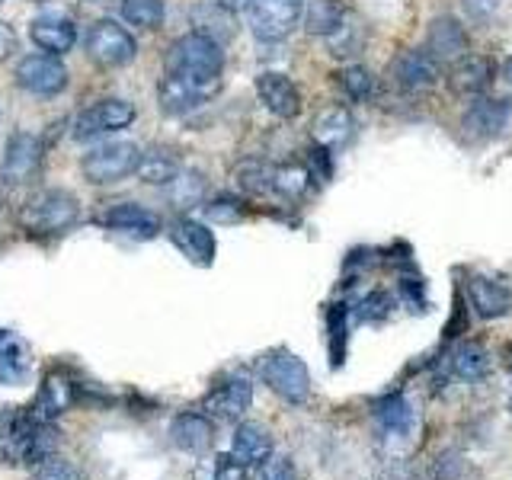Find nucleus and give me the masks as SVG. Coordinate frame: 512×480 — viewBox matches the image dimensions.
<instances>
[{"label": "nucleus", "mask_w": 512, "mask_h": 480, "mask_svg": "<svg viewBox=\"0 0 512 480\" xmlns=\"http://www.w3.org/2000/svg\"><path fill=\"white\" fill-rule=\"evenodd\" d=\"M122 20L138 29L164 26V0H122Z\"/></svg>", "instance_id": "obj_35"}, {"label": "nucleus", "mask_w": 512, "mask_h": 480, "mask_svg": "<svg viewBox=\"0 0 512 480\" xmlns=\"http://www.w3.org/2000/svg\"><path fill=\"white\" fill-rule=\"evenodd\" d=\"M253 404V381L250 375H234L202 400V413L212 423H240Z\"/></svg>", "instance_id": "obj_12"}, {"label": "nucleus", "mask_w": 512, "mask_h": 480, "mask_svg": "<svg viewBox=\"0 0 512 480\" xmlns=\"http://www.w3.org/2000/svg\"><path fill=\"white\" fill-rule=\"evenodd\" d=\"M170 442L180 448V452L202 458V455H208V448L215 442V423L196 410L176 413L170 423Z\"/></svg>", "instance_id": "obj_17"}, {"label": "nucleus", "mask_w": 512, "mask_h": 480, "mask_svg": "<svg viewBox=\"0 0 512 480\" xmlns=\"http://www.w3.org/2000/svg\"><path fill=\"white\" fill-rule=\"evenodd\" d=\"M180 157L173 151H164V148H154V151H144L141 160H138V180L148 183V186H170L173 176L180 173Z\"/></svg>", "instance_id": "obj_30"}, {"label": "nucleus", "mask_w": 512, "mask_h": 480, "mask_svg": "<svg viewBox=\"0 0 512 480\" xmlns=\"http://www.w3.org/2000/svg\"><path fill=\"white\" fill-rule=\"evenodd\" d=\"M42 160H45L42 138H36L32 132H16L7 141L4 164H0V180L10 183V186L32 183L42 170Z\"/></svg>", "instance_id": "obj_10"}, {"label": "nucleus", "mask_w": 512, "mask_h": 480, "mask_svg": "<svg viewBox=\"0 0 512 480\" xmlns=\"http://www.w3.org/2000/svg\"><path fill=\"white\" fill-rule=\"evenodd\" d=\"M87 55L100 68H128L138 55V42L132 39V32L119 26L116 20H100L90 26L87 36Z\"/></svg>", "instance_id": "obj_6"}, {"label": "nucleus", "mask_w": 512, "mask_h": 480, "mask_svg": "<svg viewBox=\"0 0 512 480\" xmlns=\"http://www.w3.org/2000/svg\"><path fill=\"white\" fill-rule=\"evenodd\" d=\"M468 32L461 29L458 20H452V16H439V20H432L429 26V36H426V55L432 58L442 68H452L455 61H461L464 55H468Z\"/></svg>", "instance_id": "obj_15"}, {"label": "nucleus", "mask_w": 512, "mask_h": 480, "mask_svg": "<svg viewBox=\"0 0 512 480\" xmlns=\"http://www.w3.org/2000/svg\"><path fill=\"white\" fill-rule=\"evenodd\" d=\"M352 128H356V119H352V112L346 106H327L314 116L311 138L317 141V148L340 151L343 144L352 138Z\"/></svg>", "instance_id": "obj_22"}, {"label": "nucleus", "mask_w": 512, "mask_h": 480, "mask_svg": "<svg viewBox=\"0 0 512 480\" xmlns=\"http://www.w3.org/2000/svg\"><path fill=\"white\" fill-rule=\"evenodd\" d=\"M247 471L240 461L231 458V452H221L199 461V468L192 471V480H247Z\"/></svg>", "instance_id": "obj_33"}, {"label": "nucleus", "mask_w": 512, "mask_h": 480, "mask_svg": "<svg viewBox=\"0 0 512 480\" xmlns=\"http://www.w3.org/2000/svg\"><path fill=\"white\" fill-rule=\"evenodd\" d=\"M506 119H509V106L503 100H477L468 106L461 119V132L468 138H496L506 128Z\"/></svg>", "instance_id": "obj_23"}, {"label": "nucleus", "mask_w": 512, "mask_h": 480, "mask_svg": "<svg viewBox=\"0 0 512 480\" xmlns=\"http://www.w3.org/2000/svg\"><path fill=\"white\" fill-rule=\"evenodd\" d=\"M256 96L260 103L272 112L276 119H295L301 112V93L292 84V77H285L279 71H263L256 77Z\"/></svg>", "instance_id": "obj_16"}, {"label": "nucleus", "mask_w": 512, "mask_h": 480, "mask_svg": "<svg viewBox=\"0 0 512 480\" xmlns=\"http://www.w3.org/2000/svg\"><path fill=\"white\" fill-rule=\"evenodd\" d=\"M29 36L32 42H36L45 55H68L74 42H77V26L74 20H68V16L61 13H42L36 16V20L29 23Z\"/></svg>", "instance_id": "obj_20"}, {"label": "nucleus", "mask_w": 512, "mask_h": 480, "mask_svg": "<svg viewBox=\"0 0 512 480\" xmlns=\"http://www.w3.org/2000/svg\"><path fill=\"white\" fill-rule=\"evenodd\" d=\"M330 42V55L333 58H349V55H359L362 48V29L356 23H349V16L343 20V26L333 32V36H327Z\"/></svg>", "instance_id": "obj_38"}, {"label": "nucleus", "mask_w": 512, "mask_h": 480, "mask_svg": "<svg viewBox=\"0 0 512 480\" xmlns=\"http://www.w3.org/2000/svg\"><path fill=\"white\" fill-rule=\"evenodd\" d=\"M468 295H471L474 311L484 320H496V317L509 314V308H512V295L500 282H493L487 276H474L468 282Z\"/></svg>", "instance_id": "obj_28"}, {"label": "nucleus", "mask_w": 512, "mask_h": 480, "mask_svg": "<svg viewBox=\"0 0 512 480\" xmlns=\"http://www.w3.org/2000/svg\"><path fill=\"white\" fill-rule=\"evenodd\" d=\"M448 372L458 381H480L490 372V356L477 343H461L452 356H448Z\"/></svg>", "instance_id": "obj_31"}, {"label": "nucleus", "mask_w": 512, "mask_h": 480, "mask_svg": "<svg viewBox=\"0 0 512 480\" xmlns=\"http://www.w3.org/2000/svg\"><path fill=\"white\" fill-rule=\"evenodd\" d=\"M29 368H32V352H29L26 340L0 330V384H4V388H13V384L26 381Z\"/></svg>", "instance_id": "obj_27"}, {"label": "nucleus", "mask_w": 512, "mask_h": 480, "mask_svg": "<svg viewBox=\"0 0 512 480\" xmlns=\"http://www.w3.org/2000/svg\"><path fill=\"white\" fill-rule=\"evenodd\" d=\"M506 365L512 368V346H509V352H506Z\"/></svg>", "instance_id": "obj_48"}, {"label": "nucleus", "mask_w": 512, "mask_h": 480, "mask_svg": "<svg viewBox=\"0 0 512 480\" xmlns=\"http://www.w3.org/2000/svg\"><path fill=\"white\" fill-rule=\"evenodd\" d=\"M135 122V106L128 100H100L87 106L80 116L74 119V141H96L103 135H112V132H122Z\"/></svg>", "instance_id": "obj_9"}, {"label": "nucleus", "mask_w": 512, "mask_h": 480, "mask_svg": "<svg viewBox=\"0 0 512 480\" xmlns=\"http://www.w3.org/2000/svg\"><path fill=\"white\" fill-rule=\"evenodd\" d=\"M304 26H308L311 36H333L336 29L346 20V7L343 0H304Z\"/></svg>", "instance_id": "obj_29"}, {"label": "nucleus", "mask_w": 512, "mask_h": 480, "mask_svg": "<svg viewBox=\"0 0 512 480\" xmlns=\"http://www.w3.org/2000/svg\"><path fill=\"white\" fill-rule=\"evenodd\" d=\"M80 221V202L68 189H42L20 208V224L29 234H64Z\"/></svg>", "instance_id": "obj_2"}, {"label": "nucleus", "mask_w": 512, "mask_h": 480, "mask_svg": "<svg viewBox=\"0 0 512 480\" xmlns=\"http://www.w3.org/2000/svg\"><path fill=\"white\" fill-rule=\"evenodd\" d=\"M336 84H340V90L356 103H365L368 96L375 93V77L368 68H362V64H346V68L336 74Z\"/></svg>", "instance_id": "obj_37"}, {"label": "nucleus", "mask_w": 512, "mask_h": 480, "mask_svg": "<svg viewBox=\"0 0 512 480\" xmlns=\"http://www.w3.org/2000/svg\"><path fill=\"white\" fill-rule=\"evenodd\" d=\"M503 80L512 87V58H506V64H503Z\"/></svg>", "instance_id": "obj_47"}, {"label": "nucleus", "mask_w": 512, "mask_h": 480, "mask_svg": "<svg viewBox=\"0 0 512 480\" xmlns=\"http://www.w3.org/2000/svg\"><path fill=\"white\" fill-rule=\"evenodd\" d=\"M266 455H272V432L263 423H240L231 442V458L244 468H253Z\"/></svg>", "instance_id": "obj_26"}, {"label": "nucleus", "mask_w": 512, "mask_h": 480, "mask_svg": "<svg viewBox=\"0 0 512 480\" xmlns=\"http://www.w3.org/2000/svg\"><path fill=\"white\" fill-rule=\"evenodd\" d=\"M170 199L176 208H189L205 199V176L199 170H180L170 183Z\"/></svg>", "instance_id": "obj_36"}, {"label": "nucleus", "mask_w": 512, "mask_h": 480, "mask_svg": "<svg viewBox=\"0 0 512 480\" xmlns=\"http://www.w3.org/2000/svg\"><path fill=\"white\" fill-rule=\"evenodd\" d=\"M100 221L106 224L109 231H119V234L138 237V240H151V237L160 234V218L154 212H148L144 205H138V202L112 205Z\"/></svg>", "instance_id": "obj_21"}, {"label": "nucleus", "mask_w": 512, "mask_h": 480, "mask_svg": "<svg viewBox=\"0 0 512 480\" xmlns=\"http://www.w3.org/2000/svg\"><path fill=\"white\" fill-rule=\"evenodd\" d=\"M359 317L362 320H372V317H384V314H388V298H384L381 292H375V295H368L362 304H359Z\"/></svg>", "instance_id": "obj_45"}, {"label": "nucleus", "mask_w": 512, "mask_h": 480, "mask_svg": "<svg viewBox=\"0 0 512 480\" xmlns=\"http://www.w3.org/2000/svg\"><path fill=\"white\" fill-rule=\"evenodd\" d=\"M260 378H263V384L272 394H279L285 400V404H292V407L308 404L311 372H308V365L295 356V352L272 349L269 356L260 362Z\"/></svg>", "instance_id": "obj_4"}, {"label": "nucleus", "mask_w": 512, "mask_h": 480, "mask_svg": "<svg viewBox=\"0 0 512 480\" xmlns=\"http://www.w3.org/2000/svg\"><path fill=\"white\" fill-rule=\"evenodd\" d=\"M509 410H512V404H509Z\"/></svg>", "instance_id": "obj_49"}, {"label": "nucleus", "mask_w": 512, "mask_h": 480, "mask_svg": "<svg viewBox=\"0 0 512 480\" xmlns=\"http://www.w3.org/2000/svg\"><path fill=\"white\" fill-rule=\"evenodd\" d=\"M250 480H298L295 464L288 461L285 455H266L260 464H253V477Z\"/></svg>", "instance_id": "obj_39"}, {"label": "nucleus", "mask_w": 512, "mask_h": 480, "mask_svg": "<svg viewBox=\"0 0 512 480\" xmlns=\"http://www.w3.org/2000/svg\"><path fill=\"white\" fill-rule=\"evenodd\" d=\"M218 90H221V80H192V77H180L167 71L164 80L157 84V100L167 116H186V112L205 106Z\"/></svg>", "instance_id": "obj_8"}, {"label": "nucleus", "mask_w": 512, "mask_h": 480, "mask_svg": "<svg viewBox=\"0 0 512 480\" xmlns=\"http://www.w3.org/2000/svg\"><path fill=\"white\" fill-rule=\"evenodd\" d=\"M61 445V432L55 429V423H42L29 413V407H16L0 416V458L7 464H20V468H29V464H39L45 458L58 455Z\"/></svg>", "instance_id": "obj_1"}, {"label": "nucleus", "mask_w": 512, "mask_h": 480, "mask_svg": "<svg viewBox=\"0 0 512 480\" xmlns=\"http://www.w3.org/2000/svg\"><path fill=\"white\" fill-rule=\"evenodd\" d=\"M375 480H420V474H416V471L410 468V464L394 461V464H384Z\"/></svg>", "instance_id": "obj_44"}, {"label": "nucleus", "mask_w": 512, "mask_h": 480, "mask_svg": "<svg viewBox=\"0 0 512 480\" xmlns=\"http://www.w3.org/2000/svg\"><path fill=\"white\" fill-rule=\"evenodd\" d=\"M170 237H173V244L180 247L186 253V260L189 263H196V266H212L215 263V234L208 231V224L196 221V218H176L170 224Z\"/></svg>", "instance_id": "obj_18"}, {"label": "nucleus", "mask_w": 512, "mask_h": 480, "mask_svg": "<svg viewBox=\"0 0 512 480\" xmlns=\"http://www.w3.org/2000/svg\"><path fill=\"white\" fill-rule=\"evenodd\" d=\"M192 32H202V36L215 39L218 45L231 42L237 32V16L221 4V0H205V4L192 7Z\"/></svg>", "instance_id": "obj_25"}, {"label": "nucleus", "mask_w": 512, "mask_h": 480, "mask_svg": "<svg viewBox=\"0 0 512 480\" xmlns=\"http://www.w3.org/2000/svg\"><path fill=\"white\" fill-rule=\"evenodd\" d=\"M141 160V148L132 141H106L100 148H93L80 160V173L93 186L119 183L125 176H132Z\"/></svg>", "instance_id": "obj_5"}, {"label": "nucleus", "mask_w": 512, "mask_h": 480, "mask_svg": "<svg viewBox=\"0 0 512 480\" xmlns=\"http://www.w3.org/2000/svg\"><path fill=\"white\" fill-rule=\"evenodd\" d=\"M74 397H77V384L64 372H52V375H45L29 413L42 423H55L61 413H68L74 407Z\"/></svg>", "instance_id": "obj_19"}, {"label": "nucleus", "mask_w": 512, "mask_h": 480, "mask_svg": "<svg viewBox=\"0 0 512 480\" xmlns=\"http://www.w3.org/2000/svg\"><path fill=\"white\" fill-rule=\"evenodd\" d=\"M16 45H20V42H16V32H13V26L0 20V61H7V58L16 52Z\"/></svg>", "instance_id": "obj_46"}, {"label": "nucleus", "mask_w": 512, "mask_h": 480, "mask_svg": "<svg viewBox=\"0 0 512 480\" xmlns=\"http://www.w3.org/2000/svg\"><path fill=\"white\" fill-rule=\"evenodd\" d=\"M32 480H84V477H80V471L74 468V461L52 455L39 464V471L32 474Z\"/></svg>", "instance_id": "obj_41"}, {"label": "nucleus", "mask_w": 512, "mask_h": 480, "mask_svg": "<svg viewBox=\"0 0 512 480\" xmlns=\"http://www.w3.org/2000/svg\"><path fill=\"white\" fill-rule=\"evenodd\" d=\"M330 336H333V362H343V336H346V311L333 308L330 311Z\"/></svg>", "instance_id": "obj_42"}, {"label": "nucleus", "mask_w": 512, "mask_h": 480, "mask_svg": "<svg viewBox=\"0 0 512 480\" xmlns=\"http://www.w3.org/2000/svg\"><path fill=\"white\" fill-rule=\"evenodd\" d=\"M68 80H71V74L58 55L36 52L16 64V84L29 90L32 96H55L68 87Z\"/></svg>", "instance_id": "obj_11"}, {"label": "nucleus", "mask_w": 512, "mask_h": 480, "mask_svg": "<svg viewBox=\"0 0 512 480\" xmlns=\"http://www.w3.org/2000/svg\"><path fill=\"white\" fill-rule=\"evenodd\" d=\"M167 71L192 80H221L224 52L215 39L202 32H186L167 48Z\"/></svg>", "instance_id": "obj_3"}, {"label": "nucleus", "mask_w": 512, "mask_h": 480, "mask_svg": "<svg viewBox=\"0 0 512 480\" xmlns=\"http://www.w3.org/2000/svg\"><path fill=\"white\" fill-rule=\"evenodd\" d=\"M0 4H4V0H0Z\"/></svg>", "instance_id": "obj_50"}, {"label": "nucleus", "mask_w": 512, "mask_h": 480, "mask_svg": "<svg viewBox=\"0 0 512 480\" xmlns=\"http://www.w3.org/2000/svg\"><path fill=\"white\" fill-rule=\"evenodd\" d=\"M464 13L471 16V20L477 23H487L496 16V10H500V0H461Z\"/></svg>", "instance_id": "obj_43"}, {"label": "nucleus", "mask_w": 512, "mask_h": 480, "mask_svg": "<svg viewBox=\"0 0 512 480\" xmlns=\"http://www.w3.org/2000/svg\"><path fill=\"white\" fill-rule=\"evenodd\" d=\"M205 218L215 221V224H237L244 218V205L231 196H221V199H212L205 205Z\"/></svg>", "instance_id": "obj_40"}, {"label": "nucleus", "mask_w": 512, "mask_h": 480, "mask_svg": "<svg viewBox=\"0 0 512 480\" xmlns=\"http://www.w3.org/2000/svg\"><path fill=\"white\" fill-rule=\"evenodd\" d=\"M496 77V64L484 55H464L461 61H455L448 68V84H452L455 93H484Z\"/></svg>", "instance_id": "obj_24"}, {"label": "nucleus", "mask_w": 512, "mask_h": 480, "mask_svg": "<svg viewBox=\"0 0 512 480\" xmlns=\"http://www.w3.org/2000/svg\"><path fill=\"white\" fill-rule=\"evenodd\" d=\"M372 416H375L378 436L384 442H407L413 436V429H416V410L400 391L384 394L381 400H375Z\"/></svg>", "instance_id": "obj_14"}, {"label": "nucleus", "mask_w": 512, "mask_h": 480, "mask_svg": "<svg viewBox=\"0 0 512 480\" xmlns=\"http://www.w3.org/2000/svg\"><path fill=\"white\" fill-rule=\"evenodd\" d=\"M272 167L260 164V160H244V164H237L234 170V183L240 192H247V196H266L272 192Z\"/></svg>", "instance_id": "obj_34"}, {"label": "nucleus", "mask_w": 512, "mask_h": 480, "mask_svg": "<svg viewBox=\"0 0 512 480\" xmlns=\"http://www.w3.org/2000/svg\"><path fill=\"white\" fill-rule=\"evenodd\" d=\"M250 29L260 42H282L298 29L304 16V0H253Z\"/></svg>", "instance_id": "obj_7"}, {"label": "nucleus", "mask_w": 512, "mask_h": 480, "mask_svg": "<svg viewBox=\"0 0 512 480\" xmlns=\"http://www.w3.org/2000/svg\"><path fill=\"white\" fill-rule=\"evenodd\" d=\"M311 170L301 164H276L272 167V192L282 199H301L311 189Z\"/></svg>", "instance_id": "obj_32"}, {"label": "nucleus", "mask_w": 512, "mask_h": 480, "mask_svg": "<svg viewBox=\"0 0 512 480\" xmlns=\"http://www.w3.org/2000/svg\"><path fill=\"white\" fill-rule=\"evenodd\" d=\"M391 84L400 93H429L439 84V64L420 48H407L391 61Z\"/></svg>", "instance_id": "obj_13"}]
</instances>
